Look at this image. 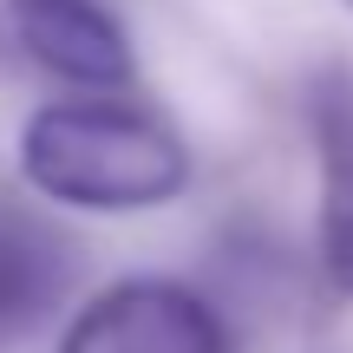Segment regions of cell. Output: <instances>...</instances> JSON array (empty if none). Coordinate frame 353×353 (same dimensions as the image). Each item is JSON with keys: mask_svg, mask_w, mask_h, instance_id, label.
<instances>
[{"mask_svg": "<svg viewBox=\"0 0 353 353\" xmlns=\"http://www.w3.org/2000/svg\"><path fill=\"white\" fill-rule=\"evenodd\" d=\"M20 170L33 190L85 210H144L183 190L190 157L157 118L112 99L46 105L20 138Z\"/></svg>", "mask_w": 353, "mask_h": 353, "instance_id": "cell-1", "label": "cell"}, {"mask_svg": "<svg viewBox=\"0 0 353 353\" xmlns=\"http://www.w3.org/2000/svg\"><path fill=\"white\" fill-rule=\"evenodd\" d=\"M65 353H223V327L176 281H118L72 321Z\"/></svg>", "mask_w": 353, "mask_h": 353, "instance_id": "cell-2", "label": "cell"}, {"mask_svg": "<svg viewBox=\"0 0 353 353\" xmlns=\"http://www.w3.org/2000/svg\"><path fill=\"white\" fill-rule=\"evenodd\" d=\"M13 33L46 72L72 85H125L131 46L99 0H13Z\"/></svg>", "mask_w": 353, "mask_h": 353, "instance_id": "cell-3", "label": "cell"}, {"mask_svg": "<svg viewBox=\"0 0 353 353\" xmlns=\"http://www.w3.org/2000/svg\"><path fill=\"white\" fill-rule=\"evenodd\" d=\"M321 144V262L341 294H353V72L327 65L307 92Z\"/></svg>", "mask_w": 353, "mask_h": 353, "instance_id": "cell-4", "label": "cell"}, {"mask_svg": "<svg viewBox=\"0 0 353 353\" xmlns=\"http://www.w3.org/2000/svg\"><path fill=\"white\" fill-rule=\"evenodd\" d=\"M65 281H72V249L59 242V229L39 216L0 210V347L46 327Z\"/></svg>", "mask_w": 353, "mask_h": 353, "instance_id": "cell-5", "label": "cell"}]
</instances>
